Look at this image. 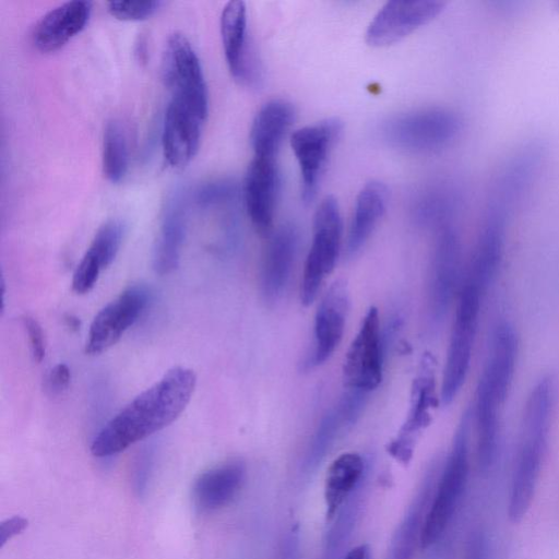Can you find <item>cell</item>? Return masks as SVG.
<instances>
[{"instance_id":"cell-39","label":"cell","mask_w":559,"mask_h":559,"mask_svg":"<svg viewBox=\"0 0 559 559\" xmlns=\"http://www.w3.org/2000/svg\"><path fill=\"white\" fill-rule=\"evenodd\" d=\"M487 540L483 532H475L471 535L464 559H488Z\"/></svg>"},{"instance_id":"cell-20","label":"cell","mask_w":559,"mask_h":559,"mask_svg":"<svg viewBox=\"0 0 559 559\" xmlns=\"http://www.w3.org/2000/svg\"><path fill=\"white\" fill-rule=\"evenodd\" d=\"M298 240V231L290 224L271 233L260 272V289L266 302H275L283 295L296 259Z\"/></svg>"},{"instance_id":"cell-23","label":"cell","mask_w":559,"mask_h":559,"mask_svg":"<svg viewBox=\"0 0 559 559\" xmlns=\"http://www.w3.org/2000/svg\"><path fill=\"white\" fill-rule=\"evenodd\" d=\"M245 477L246 466L238 460L222 463L203 472L192 486L194 506L203 512L225 507L236 497Z\"/></svg>"},{"instance_id":"cell-29","label":"cell","mask_w":559,"mask_h":559,"mask_svg":"<svg viewBox=\"0 0 559 559\" xmlns=\"http://www.w3.org/2000/svg\"><path fill=\"white\" fill-rule=\"evenodd\" d=\"M102 165L105 177L114 183L121 181L129 168L127 134L119 121L106 124L103 136Z\"/></svg>"},{"instance_id":"cell-37","label":"cell","mask_w":559,"mask_h":559,"mask_svg":"<svg viewBox=\"0 0 559 559\" xmlns=\"http://www.w3.org/2000/svg\"><path fill=\"white\" fill-rule=\"evenodd\" d=\"M300 558V537L298 525H292L284 534L281 549L280 559H299Z\"/></svg>"},{"instance_id":"cell-40","label":"cell","mask_w":559,"mask_h":559,"mask_svg":"<svg viewBox=\"0 0 559 559\" xmlns=\"http://www.w3.org/2000/svg\"><path fill=\"white\" fill-rule=\"evenodd\" d=\"M343 559H371L370 547L367 544H360L348 550Z\"/></svg>"},{"instance_id":"cell-4","label":"cell","mask_w":559,"mask_h":559,"mask_svg":"<svg viewBox=\"0 0 559 559\" xmlns=\"http://www.w3.org/2000/svg\"><path fill=\"white\" fill-rule=\"evenodd\" d=\"M461 116L448 108L431 107L406 111L381 126L383 141L397 150L425 154L447 147L461 133Z\"/></svg>"},{"instance_id":"cell-34","label":"cell","mask_w":559,"mask_h":559,"mask_svg":"<svg viewBox=\"0 0 559 559\" xmlns=\"http://www.w3.org/2000/svg\"><path fill=\"white\" fill-rule=\"evenodd\" d=\"M154 453L151 448L140 451L133 462L131 483L138 497L144 496L153 469Z\"/></svg>"},{"instance_id":"cell-16","label":"cell","mask_w":559,"mask_h":559,"mask_svg":"<svg viewBox=\"0 0 559 559\" xmlns=\"http://www.w3.org/2000/svg\"><path fill=\"white\" fill-rule=\"evenodd\" d=\"M281 188L276 158L253 156L242 187L247 214L255 230L270 236Z\"/></svg>"},{"instance_id":"cell-32","label":"cell","mask_w":559,"mask_h":559,"mask_svg":"<svg viewBox=\"0 0 559 559\" xmlns=\"http://www.w3.org/2000/svg\"><path fill=\"white\" fill-rule=\"evenodd\" d=\"M160 1H110L108 12L121 21H143L157 12Z\"/></svg>"},{"instance_id":"cell-17","label":"cell","mask_w":559,"mask_h":559,"mask_svg":"<svg viewBox=\"0 0 559 559\" xmlns=\"http://www.w3.org/2000/svg\"><path fill=\"white\" fill-rule=\"evenodd\" d=\"M205 119V116L185 103L169 99L162 130L163 154L168 165L180 168L193 159Z\"/></svg>"},{"instance_id":"cell-25","label":"cell","mask_w":559,"mask_h":559,"mask_svg":"<svg viewBox=\"0 0 559 559\" xmlns=\"http://www.w3.org/2000/svg\"><path fill=\"white\" fill-rule=\"evenodd\" d=\"M388 202L389 190L379 180H371L360 189L346 239L345 251L348 258L355 257L364 248L384 215Z\"/></svg>"},{"instance_id":"cell-19","label":"cell","mask_w":559,"mask_h":559,"mask_svg":"<svg viewBox=\"0 0 559 559\" xmlns=\"http://www.w3.org/2000/svg\"><path fill=\"white\" fill-rule=\"evenodd\" d=\"M436 463L423 476L416 493L392 534L384 559H413L417 545H420L425 516L440 472Z\"/></svg>"},{"instance_id":"cell-41","label":"cell","mask_w":559,"mask_h":559,"mask_svg":"<svg viewBox=\"0 0 559 559\" xmlns=\"http://www.w3.org/2000/svg\"><path fill=\"white\" fill-rule=\"evenodd\" d=\"M147 39L145 36H140L135 45V55L138 60L144 62L147 56Z\"/></svg>"},{"instance_id":"cell-6","label":"cell","mask_w":559,"mask_h":559,"mask_svg":"<svg viewBox=\"0 0 559 559\" xmlns=\"http://www.w3.org/2000/svg\"><path fill=\"white\" fill-rule=\"evenodd\" d=\"M483 294L479 287L465 281L460 290L441 385L445 405L454 400L466 379Z\"/></svg>"},{"instance_id":"cell-12","label":"cell","mask_w":559,"mask_h":559,"mask_svg":"<svg viewBox=\"0 0 559 559\" xmlns=\"http://www.w3.org/2000/svg\"><path fill=\"white\" fill-rule=\"evenodd\" d=\"M221 36L233 78L242 85L259 86L262 81V69L249 38L247 7L243 1H229L224 7L221 15Z\"/></svg>"},{"instance_id":"cell-15","label":"cell","mask_w":559,"mask_h":559,"mask_svg":"<svg viewBox=\"0 0 559 559\" xmlns=\"http://www.w3.org/2000/svg\"><path fill=\"white\" fill-rule=\"evenodd\" d=\"M349 309L346 283L337 280L323 295L314 317L313 346L305 367L311 369L324 364L340 345Z\"/></svg>"},{"instance_id":"cell-18","label":"cell","mask_w":559,"mask_h":559,"mask_svg":"<svg viewBox=\"0 0 559 559\" xmlns=\"http://www.w3.org/2000/svg\"><path fill=\"white\" fill-rule=\"evenodd\" d=\"M366 402L367 399L362 394L346 391L321 417L304 459L301 473L306 477H311L316 473L342 432L354 426Z\"/></svg>"},{"instance_id":"cell-1","label":"cell","mask_w":559,"mask_h":559,"mask_svg":"<svg viewBox=\"0 0 559 559\" xmlns=\"http://www.w3.org/2000/svg\"><path fill=\"white\" fill-rule=\"evenodd\" d=\"M197 384L192 369L174 367L110 418L93 439L98 457L122 452L174 423L189 404Z\"/></svg>"},{"instance_id":"cell-31","label":"cell","mask_w":559,"mask_h":559,"mask_svg":"<svg viewBox=\"0 0 559 559\" xmlns=\"http://www.w3.org/2000/svg\"><path fill=\"white\" fill-rule=\"evenodd\" d=\"M124 235V226L118 219L104 223L96 231L86 253H88L103 270L115 260Z\"/></svg>"},{"instance_id":"cell-11","label":"cell","mask_w":559,"mask_h":559,"mask_svg":"<svg viewBox=\"0 0 559 559\" xmlns=\"http://www.w3.org/2000/svg\"><path fill=\"white\" fill-rule=\"evenodd\" d=\"M151 300L144 285L126 288L94 317L85 343V353L99 355L114 346L122 334L142 316Z\"/></svg>"},{"instance_id":"cell-36","label":"cell","mask_w":559,"mask_h":559,"mask_svg":"<svg viewBox=\"0 0 559 559\" xmlns=\"http://www.w3.org/2000/svg\"><path fill=\"white\" fill-rule=\"evenodd\" d=\"M71 372L66 364L52 367L46 376L45 389L50 395L62 394L70 385Z\"/></svg>"},{"instance_id":"cell-8","label":"cell","mask_w":559,"mask_h":559,"mask_svg":"<svg viewBox=\"0 0 559 559\" xmlns=\"http://www.w3.org/2000/svg\"><path fill=\"white\" fill-rule=\"evenodd\" d=\"M433 358L425 354L413 380L408 411L396 436L386 445L388 453L403 465H407L416 444L430 425L432 411L438 404Z\"/></svg>"},{"instance_id":"cell-10","label":"cell","mask_w":559,"mask_h":559,"mask_svg":"<svg viewBox=\"0 0 559 559\" xmlns=\"http://www.w3.org/2000/svg\"><path fill=\"white\" fill-rule=\"evenodd\" d=\"M342 131L340 119L328 118L292 133L289 142L298 163L301 199L305 203L316 198L329 155Z\"/></svg>"},{"instance_id":"cell-27","label":"cell","mask_w":559,"mask_h":559,"mask_svg":"<svg viewBox=\"0 0 559 559\" xmlns=\"http://www.w3.org/2000/svg\"><path fill=\"white\" fill-rule=\"evenodd\" d=\"M518 341L508 323H500L493 334L491 353L479 384L503 403L514 373Z\"/></svg>"},{"instance_id":"cell-35","label":"cell","mask_w":559,"mask_h":559,"mask_svg":"<svg viewBox=\"0 0 559 559\" xmlns=\"http://www.w3.org/2000/svg\"><path fill=\"white\" fill-rule=\"evenodd\" d=\"M21 321L27 334L33 360L40 362L44 359L46 353L45 337L41 325L34 317L28 314L23 316Z\"/></svg>"},{"instance_id":"cell-21","label":"cell","mask_w":559,"mask_h":559,"mask_svg":"<svg viewBox=\"0 0 559 559\" xmlns=\"http://www.w3.org/2000/svg\"><path fill=\"white\" fill-rule=\"evenodd\" d=\"M91 12L92 3L83 0L56 7L36 23L32 33L34 46L44 53L59 50L84 29Z\"/></svg>"},{"instance_id":"cell-24","label":"cell","mask_w":559,"mask_h":559,"mask_svg":"<svg viewBox=\"0 0 559 559\" xmlns=\"http://www.w3.org/2000/svg\"><path fill=\"white\" fill-rule=\"evenodd\" d=\"M296 119L294 106L284 99L265 103L254 116L250 143L254 156L276 158L282 142Z\"/></svg>"},{"instance_id":"cell-28","label":"cell","mask_w":559,"mask_h":559,"mask_svg":"<svg viewBox=\"0 0 559 559\" xmlns=\"http://www.w3.org/2000/svg\"><path fill=\"white\" fill-rule=\"evenodd\" d=\"M368 477L365 478L331 520L333 523L325 534L322 559H343L348 551L346 550L347 545L359 520Z\"/></svg>"},{"instance_id":"cell-3","label":"cell","mask_w":559,"mask_h":559,"mask_svg":"<svg viewBox=\"0 0 559 559\" xmlns=\"http://www.w3.org/2000/svg\"><path fill=\"white\" fill-rule=\"evenodd\" d=\"M469 414L456 429L451 451L439 472L435 492L425 516L419 547L425 550L441 538L456 512L468 476Z\"/></svg>"},{"instance_id":"cell-5","label":"cell","mask_w":559,"mask_h":559,"mask_svg":"<svg viewBox=\"0 0 559 559\" xmlns=\"http://www.w3.org/2000/svg\"><path fill=\"white\" fill-rule=\"evenodd\" d=\"M343 223L338 203L325 197L314 213L312 241L300 283V300L309 306L317 298L325 277L335 267L342 245Z\"/></svg>"},{"instance_id":"cell-43","label":"cell","mask_w":559,"mask_h":559,"mask_svg":"<svg viewBox=\"0 0 559 559\" xmlns=\"http://www.w3.org/2000/svg\"><path fill=\"white\" fill-rule=\"evenodd\" d=\"M558 7H559V3H558Z\"/></svg>"},{"instance_id":"cell-22","label":"cell","mask_w":559,"mask_h":559,"mask_svg":"<svg viewBox=\"0 0 559 559\" xmlns=\"http://www.w3.org/2000/svg\"><path fill=\"white\" fill-rule=\"evenodd\" d=\"M186 229L185 195L181 190L175 189L165 201L160 228L153 249L152 265L157 274H169L179 265Z\"/></svg>"},{"instance_id":"cell-9","label":"cell","mask_w":559,"mask_h":559,"mask_svg":"<svg viewBox=\"0 0 559 559\" xmlns=\"http://www.w3.org/2000/svg\"><path fill=\"white\" fill-rule=\"evenodd\" d=\"M384 340L379 312L370 307L352 341L343 365V382L346 389L371 392L382 381Z\"/></svg>"},{"instance_id":"cell-38","label":"cell","mask_w":559,"mask_h":559,"mask_svg":"<svg viewBox=\"0 0 559 559\" xmlns=\"http://www.w3.org/2000/svg\"><path fill=\"white\" fill-rule=\"evenodd\" d=\"M27 524L28 521L19 515L3 521L0 524V546L3 547L9 539L22 533L27 527Z\"/></svg>"},{"instance_id":"cell-13","label":"cell","mask_w":559,"mask_h":559,"mask_svg":"<svg viewBox=\"0 0 559 559\" xmlns=\"http://www.w3.org/2000/svg\"><path fill=\"white\" fill-rule=\"evenodd\" d=\"M442 1H389L374 15L366 31V41L372 47H385L400 41L438 16Z\"/></svg>"},{"instance_id":"cell-26","label":"cell","mask_w":559,"mask_h":559,"mask_svg":"<svg viewBox=\"0 0 559 559\" xmlns=\"http://www.w3.org/2000/svg\"><path fill=\"white\" fill-rule=\"evenodd\" d=\"M369 474V462L357 452L342 453L330 464L323 489L328 521L335 516L338 509Z\"/></svg>"},{"instance_id":"cell-2","label":"cell","mask_w":559,"mask_h":559,"mask_svg":"<svg viewBox=\"0 0 559 559\" xmlns=\"http://www.w3.org/2000/svg\"><path fill=\"white\" fill-rule=\"evenodd\" d=\"M552 401V383L549 379H543L533 388L525 404L508 503V516L513 523L524 518L534 498L547 449Z\"/></svg>"},{"instance_id":"cell-7","label":"cell","mask_w":559,"mask_h":559,"mask_svg":"<svg viewBox=\"0 0 559 559\" xmlns=\"http://www.w3.org/2000/svg\"><path fill=\"white\" fill-rule=\"evenodd\" d=\"M165 85L178 99L207 117L209 97L200 60L188 38L171 34L165 45L162 62Z\"/></svg>"},{"instance_id":"cell-30","label":"cell","mask_w":559,"mask_h":559,"mask_svg":"<svg viewBox=\"0 0 559 559\" xmlns=\"http://www.w3.org/2000/svg\"><path fill=\"white\" fill-rule=\"evenodd\" d=\"M460 202V197L452 186H441L427 191L415 206V217L421 225L437 226L438 229L450 224Z\"/></svg>"},{"instance_id":"cell-42","label":"cell","mask_w":559,"mask_h":559,"mask_svg":"<svg viewBox=\"0 0 559 559\" xmlns=\"http://www.w3.org/2000/svg\"><path fill=\"white\" fill-rule=\"evenodd\" d=\"M67 322H68V325L72 329H78V326H79V320L71 316L67 319Z\"/></svg>"},{"instance_id":"cell-33","label":"cell","mask_w":559,"mask_h":559,"mask_svg":"<svg viewBox=\"0 0 559 559\" xmlns=\"http://www.w3.org/2000/svg\"><path fill=\"white\" fill-rule=\"evenodd\" d=\"M238 192L237 185L231 180H217L205 183L197 192V201L201 205L211 206L231 202Z\"/></svg>"},{"instance_id":"cell-14","label":"cell","mask_w":559,"mask_h":559,"mask_svg":"<svg viewBox=\"0 0 559 559\" xmlns=\"http://www.w3.org/2000/svg\"><path fill=\"white\" fill-rule=\"evenodd\" d=\"M461 246L455 229L444 225L438 229L428 284L430 318L440 321L453 299L460 278Z\"/></svg>"}]
</instances>
